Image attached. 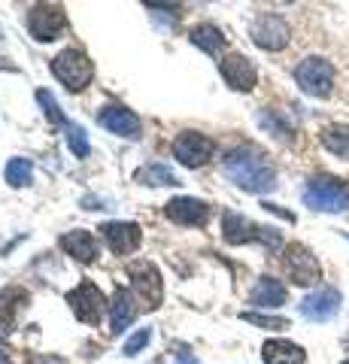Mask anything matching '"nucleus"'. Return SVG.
I'll return each mask as SVG.
<instances>
[{
	"instance_id": "obj_27",
	"label": "nucleus",
	"mask_w": 349,
	"mask_h": 364,
	"mask_svg": "<svg viewBox=\"0 0 349 364\" xmlns=\"http://www.w3.org/2000/svg\"><path fill=\"white\" fill-rule=\"evenodd\" d=\"M64 140H67V149H70L76 158H88V152H92V143H88L85 128L82 124H76V122L64 124Z\"/></svg>"
},
{
	"instance_id": "obj_15",
	"label": "nucleus",
	"mask_w": 349,
	"mask_h": 364,
	"mask_svg": "<svg viewBox=\"0 0 349 364\" xmlns=\"http://www.w3.org/2000/svg\"><path fill=\"white\" fill-rule=\"evenodd\" d=\"M340 304H343L340 291L331 289V286H322L301 301V316L310 318V322H328V318H334L340 313Z\"/></svg>"
},
{
	"instance_id": "obj_32",
	"label": "nucleus",
	"mask_w": 349,
	"mask_h": 364,
	"mask_svg": "<svg viewBox=\"0 0 349 364\" xmlns=\"http://www.w3.org/2000/svg\"><path fill=\"white\" fill-rule=\"evenodd\" d=\"M173 364H200L195 355H191V352H179V355H176V361Z\"/></svg>"
},
{
	"instance_id": "obj_21",
	"label": "nucleus",
	"mask_w": 349,
	"mask_h": 364,
	"mask_svg": "<svg viewBox=\"0 0 349 364\" xmlns=\"http://www.w3.org/2000/svg\"><path fill=\"white\" fill-rule=\"evenodd\" d=\"M262 358L264 364H304L307 352H304V346L291 343V340H267L262 346Z\"/></svg>"
},
{
	"instance_id": "obj_31",
	"label": "nucleus",
	"mask_w": 349,
	"mask_h": 364,
	"mask_svg": "<svg viewBox=\"0 0 349 364\" xmlns=\"http://www.w3.org/2000/svg\"><path fill=\"white\" fill-rule=\"evenodd\" d=\"M28 364H67V358H61V355H33Z\"/></svg>"
},
{
	"instance_id": "obj_20",
	"label": "nucleus",
	"mask_w": 349,
	"mask_h": 364,
	"mask_svg": "<svg viewBox=\"0 0 349 364\" xmlns=\"http://www.w3.org/2000/svg\"><path fill=\"white\" fill-rule=\"evenodd\" d=\"M289 301V289L276 277H258V282L249 291V304L262 306V310H276Z\"/></svg>"
},
{
	"instance_id": "obj_23",
	"label": "nucleus",
	"mask_w": 349,
	"mask_h": 364,
	"mask_svg": "<svg viewBox=\"0 0 349 364\" xmlns=\"http://www.w3.org/2000/svg\"><path fill=\"white\" fill-rule=\"evenodd\" d=\"M134 179L140 182V186H146V188H164V186H179V179H176V173L167 164H161V161H149V164H143L137 173H134Z\"/></svg>"
},
{
	"instance_id": "obj_14",
	"label": "nucleus",
	"mask_w": 349,
	"mask_h": 364,
	"mask_svg": "<svg viewBox=\"0 0 349 364\" xmlns=\"http://www.w3.org/2000/svg\"><path fill=\"white\" fill-rule=\"evenodd\" d=\"M164 215L173 225H183V228H204L210 219V203L188 198V195H179V198L164 203Z\"/></svg>"
},
{
	"instance_id": "obj_3",
	"label": "nucleus",
	"mask_w": 349,
	"mask_h": 364,
	"mask_svg": "<svg viewBox=\"0 0 349 364\" xmlns=\"http://www.w3.org/2000/svg\"><path fill=\"white\" fill-rule=\"evenodd\" d=\"M301 198L316 213H346L349 210V186L337 176H313L304 186Z\"/></svg>"
},
{
	"instance_id": "obj_6",
	"label": "nucleus",
	"mask_w": 349,
	"mask_h": 364,
	"mask_svg": "<svg viewBox=\"0 0 349 364\" xmlns=\"http://www.w3.org/2000/svg\"><path fill=\"white\" fill-rule=\"evenodd\" d=\"M128 277L134 298H137V304H143V310H159L164 301V279L159 267L152 261H134L128 267Z\"/></svg>"
},
{
	"instance_id": "obj_36",
	"label": "nucleus",
	"mask_w": 349,
	"mask_h": 364,
	"mask_svg": "<svg viewBox=\"0 0 349 364\" xmlns=\"http://www.w3.org/2000/svg\"><path fill=\"white\" fill-rule=\"evenodd\" d=\"M346 346H349V340H346Z\"/></svg>"
},
{
	"instance_id": "obj_5",
	"label": "nucleus",
	"mask_w": 349,
	"mask_h": 364,
	"mask_svg": "<svg viewBox=\"0 0 349 364\" xmlns=\"http://www.w3.org/2000/svg\"><path fill=\"white\" fill-rule=\"evenodd\" d=\"M334 64L328 58H322V55H310V58H304L298 67H295V82L301 85L304 95L310 97H331L334 91Z\"/></svg>"
},
{
	"instance_id": "obj_22",
	"label": "nucleus",
	"mask_w": 349,
	"mask_h": 364,
	"mask_svg": "<svg viewBox=\"0 0 349 364\" xmlns=\"http://www.w3.org/2000/svg\"><path fill=\"white\" fill-rule=\"evenodd\" d=\"M188 43L216 58V55H222V49H225V33H222V28L213 25V21H200V25H195L188 31Z\"/></svg>"
},
{
	"instance_id": "obj_9",
	"label": "nucleus",
	"mask_w": 349,
	"mask_h": 364,
	"mask_svg": "<svg viewBox=\"0 0 349 364\" xmlns=\"http://www.w3.org/2000/svg\"><path fill=\"white\" fill-rule=\"evenodd\" d=\"M283 267H286V277L295 282V286H316L322 277L316 255L304 243H289L283 249Z\"/></svg>"
},
{
	"instance_id": "obj_19",
	"label": "nucleus",
	"mask_w": 349,
	"mask_h": 364,
	"mask_svg": "<svg viewBox=\"0 0 349 364\" xmlns=\"http://www.w3.org/2000/svg\"><path fill=\"white\" fill-rule=\"evenodd\" d=\"M112 316H109V331L112 334H122L125 328H131V322L137 318V310H140V304L137 298H134V291L125 289V286H119L116 291H112Z\"/></svg>"
},
{
	"instance_id": "obj_28",
	"label": "nucleus",
	"mask_w": 349,
	"mask_h": 364,
	"mask_svg": "<svg viewBox=\"0 0 349 364\" xmlns=\"http://www.w3.org/2000/svg\"><path fill=\"white\" fill-rule=\"evenodd\" d=\"M240 318H243V322H249V325L267 328V331H283V328H289V318H283V316H264V313L246 310V313H240Z\"/></svg>"
},
{
	"instance_id": "obj_30",
	"label": "nucleus",
	"mask_w": 349,
	"mask_h": 364,
	"mask_svg": "<svg viewBox=\"0 0 349 364\" xmlns=\"http://www.w3.org/2000/svg\"><path fill=\"white\" fill-rule=\"evenodd\" d=\"M149 340H152V331H149V328H140V331H134V334L125 340V346H122V355L134 358L137 352H143L146 346H149Z\"/></svg>"
},
{
	"instance_id": "obj_4",
	"label": "nucleus",
	"mask_w": 349,
	"mask_h": 364,
	"mask_svg": "<svg viewBox=\"0 0 349 364\" xmlns=\"http://www.w3.org/2000/svg\"><path fill=\"white\" fill-rule=\"evenodd\" d=\"M52 76L58 79L67 91L80 95V91H85L88 85H92L95 64H92V58H88L82 49H61L52 58Z\"/></svg>"
},
{
	"instance_id": "obj_7",
	"label": "nucleus",
	"mask_w": 349,
	"mask_h": 364,
	"mask_svg": "<svg viewBox=\"0 0 349 364\" xmlns=\"http://www.w3.org/2000/svg\"><path fill=\"white\" fill-rule=\"evenodd\" d=\"M67 306L73 310V316L80 318L82 325H100L104 322V313H107V298L104 291H100L95 282L82 279L80 286H76L73 291H67Z\"/></svg>"
},
{
	"instance_id": "obj_35",
	"label": "nucleus",
	"mask_w": 349,
	"mask_h": 364,
	"mask_svg": "<svg viewBox=\"0 0 349 364\" xmlns=\"http://www.w3.org/2000/svg\"><path fill=\"white\" fill-rule=\"evenodd\" d=\"M343 364H349V358H346V361H343Z\"/></svg>"
},
{
	"instance_id": "obj_2",
	"label": "nucleus",
	"mask_w": 349,
	"mask_h": 364,
	"mask_svg": "<svg viewBox=\"0 0 349 364\" xmlns=\"http://www.w3.org/2000/svg\"><path fill=\"white\" fill-rule=\"evenodd\" d=\"M222 240L228 246H246V243H262L264 249H279L283 237L274 228H264V225H255L249 222L246 215L240 213H231L225 210L222 215Z\"/></svg>"
},
{
	"instance_id": "obj_24",
	"label": "nucleus",
	"mask_w": 349,
	"mask_h": 364,
	"mask_svg": "<svg viewBox=\"0 0 349 364\" xmlns=\"http://www.w3.org/2000/svg\"><path fill=\"white\" fill-rule=\"evenodd\" d=\"M258 124H262L270 136H276V140H283V143L295 140V124H291L279 109H262L258 112Z\"/></svg>"
},
{
	"instance_id": "obj_1",
	"label": "nucleus",
	"mask_w": 349,
	"mask_h": 364,
	"mask_svg": "<svg viewBox=\"0 0 349 364\" xmlns=\"http://www.w3.org/2000/svg\"><path fill=\"white\" fill-rule=\"evenodd\" d=\"M222 173L237 188L249 191V195H270L276 188V167L255 146H234L222 158Z\"/></svg>"
},
{
	"instance_id": "obj_29",
	"label": "nucleus",
	"mask_w": 349,
	"mask_h": 364,
	"mask_svg": "<svg viewBox=\"0 0 349 364\" xmlns=\"http://www.w3.org/2000/svg\"><path fill=\"white\" fill-rule=\"evenodd\" d=\"M37 100H40V107H43V112H46V119H49L52 124H67L64 112H61V107H58V100L52 97V91L40 88V91H37Z\"/></svg>"
},
{
	"instance_id": "obj_13",
	"label": "nucleus",
	"mask_w": 349,
	"mask_h": 364,
	"mask_svg": "<svg viewBox=\"0 0 349 364\" xmlns=\"http://www.w3.org/2000/svg\"><path fill=\"white\" fill-rule=\"evenodd\" d=\"M219 73H222L225 82H228V88L243 91V95L258 85V70H255V64L246 58V55H240V52L225 55V58L219 61Z\"/></svg>"
},
{
	"instance_id": "obj_17",
	"label": "nucleus",
	"mask_w": 349,
	"mask_h": 364,
	"mask_svg": "<svg viewBox=\"0 0 349 364\" xmlns=\"http://www.w3.org/2000/svg\"><path fill=\"white\" fill-rule=\"evenodd\" d=\"M28 304H31L28 289H21V286L0 289V331L4 334L16 331L21 316H25V310H28Z\"/></svg>"
},
{
	"instance_id": "obj_33",
	"label": "nucleus",
	"mask_w": 349,
	"mask_h": 364,
	"mask_svg": "<svg viewBox=\"0 0 349 364\" xmlns=\"http://www.w3.org/2000/svg\"><path fill=\"white\" fill-rule=\"evenodd\" d=\"M0 364H9V355H6L4 349H0Z\"/></svg>"
},
{
	"instance_id": "obj_34",
	"label": "nucleus",
	"mask_w": 349,
	"mask_h": 364,
	"mask_svg": "<svg viewBox=\"0 0 349 364\" xmlns=\"http://www.w3.org/2000/svg\"><path fill=\"white\" fill-rule=\"evenodd\" d=\"M0 349H6V337H4V331H0Z\"/></svg>"
},
{
	"instance_id": "obj_12",
	"label": "nucleus",
	"mask_w": 349,
	"mask_h": 364,
	"mask_svg": "<svg viewBox=\"0 0 349 364\" xmlns=\"http://www.w3.org/2000/svg\"><path fill=\"white\" fill-rule=\"evenodd\" d=\"M100 128H107L109 134L122 136V140H140L143 136V122L137 119V112L122 107V104H107L97 112Z\"/></svg>"
},
{
	"instance_id": "obj_18",
	"label": "nucleus",
	"mask_w": 349,
	"mask_h": 364,
	"mask_svg": "<svg viewBox=\"0 0 349 364\" xmlns=\"http://www.w3.org/2000/svg\"><path fill=\"white\" fill-rule=\"evenodd\" d=\"M58 246H61L70 258L82 261V264H95V261L100 258V243H97V237H95L92 231H85V228H76V231L61 234Z\"/></svg>"
},
{
	"instance_id": "obj_26",
	"label": "nucleus",
	"mask_w": 349,
	"mask_h": 364,
	"mask_svg": "<svg viewBox=\"0 0 349 364\" xmlns=\"http://www.w3.org/2000/svg\"><path fill=\"white\" fill-rule=\"evenodd\" d=\"M4 176H6V182L13 188H28L31 182H33V164H31V158H13V161L6 164Z\"/></svg>"
},
{
	"instance_id": "obj_16",
	"label": "nucleus",
	"mask_w": 349,
	"mask_h": 364,
	"mask_svg": "<svg viewBox=\"0 0 349 364\" xmlns=\"http://www.w3.org/2000/svg\"><path fill=\"white\" fill-rule=\"evenodd\" d=\"M100 234H104L107 246L116 255L137 252L140 243H143V231H140L137 222H104V225H100Z\"/></svg>"
},
{
	"instance_id": "obj_8",
	"label": "nucleus",
	"mask_w": 349,
	"mask_h": 364,
	"mask_svg": "<svg viewBox=\"0 0 349 364\" xmlns=\"http://www.w3.org/2000/svg\"><path fill=\"white\" fill-rule=\"evenodd\" d=\"M216 155V143L200 131H179L173 140V158L188 170H198L213 161Z\"/></svg>"
},
{
	"instance_id": "obj_25",
	"label": "nucleus",
	"mask_w": 349,
	"mask_h": 364,
	"mask_svg": "<svg viewBox=\"0 0 349 364\" xmlns=\"http://www.w3.org/2000/svg\"><path fill=\"white\" fill-rule=\"evenodd\" d=\"M319 140L328 152H334L337 158H346L349 161V124H328V128H322Z\"/></svg>"
},
{
	"instance_id": "obj_10",
	"label": "nucleus",
	"mask_w": 349,
	"mask_h": 364,
	"mask_svg": "<svg viewBox=\"0 0 349 364\" xmlns=\"http://www.w3.org/2000/svg\"><path fill=\"white\" fill-rule=\"evenodd\" d=\"M28 31L37 43H52L67 31V13L61 4H37L28 16Z\"/></svg>"
},
{
	"instance_id": "obj_11",
	"label": "nucleus",
	"mask_w": 349,
	"mask_h": 364,
	"mask_svg": "<svg viewBox=\"0 0 349 364\" xmlns=\"http://www.w3.org/2000/svg\"><path fill=\"white\" fill-rule=\"evenodd\" d=\"M249 33H252V43L258 46V49H264V52H283L289 46V40H291L289 21L279 13H262L252 21Z\"/></svg>"
}]
</instances>
